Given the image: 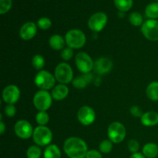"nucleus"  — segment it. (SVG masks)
<instances>
[{
	"label": "nucleus",
	"instance_id": "4",
	"mask_svg": "<svg viewBox=\"0 0 158 158\" xmlns=\"http://www.w3.org/2000/svg\"><path fill=\"white\" fill-rule=\"evenodd\" d=\"M55 76L46 70H41L35 75L34 82L38 88L42 90H49L55 86Z\"/></svg>",
	"mask_w": 158,
	"mask_h": 158
},
{
	"label": "nucleus",
	"instance_id": "11",
	"mask_svg": "<svg viewBox=\"0 0 158 158\" xmlns=\"http://www.w3.org/2000/svg\"><path fill=\"white\" fill-rule=\"evenodd\" d=\"M15 135L21 139H29L32 137L34 130L29 122L25 120H20L15 123L14 126Z\"/></svg>",
	"mask_w": 158,
	"mask_h": 158
},
{
	"label": "nucleus",
	"instance_id": "10",
	"mask_svg": "<svg viewBox=\"0 0 158 158\" xmlns=\"http://www.w3.org/2000/svg\"><path fill=\"white\" fill-rule=\"evenodd\" d=\"M107 23V15L104 12H99L91 15L88 20V26L94 32H100Z\"/></svg>",
	"mask_w": 158,
	"mask_h": 158
},
{
	"label": "nucleus",
	"instance_id": "18",
	"mask_svg": "<svg viewBox=\"0 0 158 158\" xmlns=\"http://www.w3.org/2000/svg\"><path fill=\"white\" fill-rule=\"evenodd\" d=\"M142 154L146 158H155L158 155V146L154 143H148L143 146Z\"/></svg>",
	"mask_w": 158,
	"mask_h": 158
},
{
	"label": "nucleus",
	"instance_id": "13",
	"mask_svg": "<svg viewBox=\"0 0 158 158\" xmlns=\"http://www.w3.org/2000/svg\"><path fill=\"white\" fill-rule=\"evenodd\" d=\"M20 97V89L15 85L11 84L4 88L2 91V100L7 104H14Z\"/></svg>",
	"mask_w": 158,
	"mask_h": 158
},
{
	"label": "nucleus",
	"instance_id": "34",
	"mask_svg": "<svg viewBox=\"0 0 158 158\" xmlns=\"http://www.w3.org/2000/svg\"><path fill=\"white\" fill-rule=\"evenodd\" d=\"M128 149L133 154L138 152L139 149H140V144H139L138 141L136 140H130L128 143Z\"/></svg>",
	"mask_w": 158,
	"mask_h": 158
},
{
	"label": "nucleus",
	"instance_id": "7",
	"mask_svg": "<svg viewBox=\"0 0 158 158\" xmlns=\"http://www.w3.org/2000/svg\"><path fill=\"white\" fill-rule=\"evenodd\" d=\"M126 134V128L120 122H113L108 127V137L114 143H121L125 139Z\"/></svg>",
	"mask_w": 158,
	"mask_h": 158
},
{
	"label": "nucleus",
	"instance_id": "22",
	"mask_svg": "<svg viewBox=\"0 0 158 158\" xmlns=\"http://www.w3.org/2000/svg\"><path fill=\"white\" fill-rule=\"evenodd\" d=\"M147 97L152 101H158V82H151L146 89Z\"/></svg>",
	"mask_w": 158,
	"mask_h": 158
},
{
	"label": "nucleus",
	"instance_id": "33",
	"mask_svg": "<svg viewBox=\"0 0 158 158\" xmlns=\"http://www.w3.org/2000/svg\"><path fill=\"white\" fill-rule=\"evenodd\" d=\"M4 112L8 117H13L16 114V108L13 104H7L5 106Z\"/></svg>",
	"mask_w": 158,
	"mask_h": 158
},
{
	"label": "nucleus",
	"instance_id": "2",
	"mask_svg": "<svg viewBox=\"0 0 158 158\" xmlns=\"http://www.w3.org/2000/svg\"><path fill=\"white\" fill-rule=\"evenodd\" d=\"M65 41L68 47L72 49H80L85 45L86 41V35L80 29H70L65 35Z\"/></svg>",
	"mask_w": 158,
	"mask_h": 158
},
{
	"label": "nucleus",
	"instance_id": "32",
	"mask_svg": "<svg viewBox=\"0 0 158 158\" xmlns=\"http://www.w3.org/2000/svg\"><path fill=\"white\" fill-rule=\"evenodd\" d=\"M73 56V50L72 48L66 47L63 49L61 52V58L65 61L71 60V58Z\"/></svg>",
	"mask_w": 158,
	"mask_h": 158
},
{
	"label": "nucleus",
	"instance_id": "5",
	"mask_svg": "<svg viewBox=\"0 0 158 158\" xmlns=\"http://www.w3.org/2000/svg\"><path fill=\"white\" fill-rule=\"evenodd\" d=\"M55 78L60 84H67L73 80V72L68 63H60L57 65L54 72Z\"/></svg>",
	"mask_w": 158,
	"mask_h": 158
},
{
	"label": "nucleus",
	"instance_id": "36",
	"mask_svg": "<svg viewBox=\"0 0 158 158\" xmlns=\"http://www.w3.org/2000/svg\"><path fill=\"white\" fill-rule=\"evenodd\" d=\"M86 158H103V157L100 151L97 150H91V151H88Z\"/></svg>",
	"mask_w": 158,
	"mask_h": 158
},
{
	"label": "nucleus",
	"instance_id": "8",
	"mask_svg": "<svg viewBox=\"0 0 158 158\" xmlns=\"http://www.w3.org/2000/svg\"><path fill=\"white\" fill-rule=\"evenodd\" d=\"M75 63L77 69L82 73H89L94 68V63L92 58L86 52H80L75 57Z\"/></svg>",
	"mask_w": 158,
	"mask_h": 158
},
{
	"label": "nucleus",
	"instance_id": "24",
	"mask_svg": "<svg viewBox=\"0 0 158 158\" xmlns=\"http://www.w3.org/2000/svg\"><path fill=\"white\" fill-rule=\"evenodd\" d=\"M114 4L121 12H127L130 10L133 6V0H114Z\"/></svg>",
	"mask_w": 158,
	"mask_h": 158
},
{
	"label": "nucleus",
	"instance_id": "21",
	"mask_svg": "<svg viewBox=\"0 0 158 158\" xmlns=\"http://www.w3.org/2000/svg\"><path fill=\"white\" fill-rule=\"evenodd\" d=\"M91 78H92V77H91L90 73H86L85 75L77 77V78L74 79L73 80V85L74 87L77 88V89H83L90 82Z\"/></svg>",
	"mask_w": 158,
	"mask_h": 158
},
{
	"label": "nucleus",
	"instance_id": "15",
	"mask_svg": "<svg viewBox=\"0 0 158 158\" xmlns=\"http://www.w3.org/2000/svg\"><path fill=\"white\" fill-rule=\"evenodd\" d=\"M37 32V26L32 22H28L23 25L19 30V35L23 40H30Z\"/></svg>",
	"mask_w": 158,
	"mask_h": 158
},
{
	"label": "nucleus",
	"instance_id": "14",
	"mask_svg": "<svg viewBox=\"0 0 158 158\" xmlns=\"http://www.w3.org/2000/svg\"><path fill=\"white\" fill-rule=\"evenodd\" d=\"M113 68V62L106 57H101L94 63V70L99 75L108 73Z\"/></svg>",
	"mask_w": 158,
	"mask_h": 158
},
{
	"label": "nucleus",
	"instance_id": "39",
	"mask_svg": "<svg viewBox=\"0 0 158 158\" xmlns=\"http://www.w3.org/2000/svg\"><path fill=\"white\" fill-rule=\"evenodd\" d=\"M156 1H157V2H158V0H156Z\"/></svg>",
	"mask_w": 158,
	"mask_h": 158
},
{
	"label": "nucleus",
	"instance_id": "3",
	"mask_svg": "<svg viewBox=\"0 0 158 158\" xmlns=\"http://www.w3.org/2000/svg\"><path fill=\"white\" fill-rule=\"evenodd\" d=\"M32 139L38 146H48L52 140V133L47 127L38 126L34 129Z\"/></svg>",
	"mask_w": 158,
	"mask_h": 158
},
{
	"label": "nucleus",
	"instance_id": "35",
	"mask_svg": "<svg viewBox=\"0 0 158 158\" xmlns=\"http://www.w3.org/2000/svg\"><path fill=\"white\" fill-rule=\"evenodd\" d=\"M130 112H131V114H132L134 117H140V118L143 114L141 108L138 106H136V105L131 106V109H130Z\"/></svg>",
	"mask_w": 158,
	"mask_h": 158
},
{
	"label": "nucleus",
	"instance_id": "6",
	"mask_svg": "<svg viewBox=\"0 0 158 158\" xmlns=\"http://www.w3.org/2000/svg\"><path fill=\"white\" fill-rule=\"evenodd\" d=\"M52 97L47 90L40 89L33 97V104L40 111H46L49 109L52 103Z\"/></svg>",
	"mask_w": 158,
	"mask_h": 158
},
{
	"label": "nucleus",
	"instance_id": "17",
	"mask_svg": "<svg viewBox=\"0 0 158 158\" xmlns=\"http://www.w3.org/2000/svg\"><path fill=\"white\" fill-rule=\"evenodd\" d=\"M140 122L145 127H154L158 124V113L148 111L140 117Z\"/></svg>",
	"mask_w": 158,
	"mask_h": 158
},
{
	"label": "nucleus",
	"instance_id": "31",
	"mask_svg": "<svg viewBox=\"0 0 158 158\" xmlns=\"http://www.w3.org/2000/svg\"><path fill=\"white\" fill-rule=\"evenodd\" d=\"M12 5V0H0V13H6L10 10Z\"/></svg>",
	"mask_w": 158,
	"mask_h": 158
},
{
	"label": "nucleus",
	"instance_id": "30",
	"mask_svg": "<svg viewBox=\"0 0 158 158\" xmlns=\"http://www.w3.org/2000/svg\"><path fill=\"white\" fill-rule=\"evenodd\" d=\"M37 26L43 30H47L52 26V22L47 17H43L37 21Z\"/></svg>",
	"mask_w": 158,
	"mask_h": 158
},
{
	"label": "nucleus",
	"instance_id": "26",
	"mask_svg": "<svg viewBox=\"0 0 158 158\" xmlns=\"http://www.w3.org/2000/svg\"><path fill=\"white\" fill-rule=\"evenodd\" d=\"M32 65L35 69L40 70L44 67L45 66V59L43 56L37 54L35 55L32 59Z\"/></svg>",
	"mask_w": 158,
	"mask_h": 158
},
{
	"label": "nucleus",
	"instance_id": "38",
	"mask_svg": "<svg viewBox=\"0 0 158 158\" xmlns=\"http://www.w3.org/2000/svg\"><path fill=\"white\" fill-rule=\"evenodd\" d=\"M5 131H6V126H5L4 123H3L2 120V117H1V121H0V134L2 135L4 134Z\"/></svg>",
	"mask_w": 158,
	"mask_h": 158
},
{
	"label": "nucleus",
	"instance_id": "20",
	"mask_svg": "<svg viewBox=\"0 0 158 158\" xmlns=\"http://www.w3.org/2000/svg\"><path fill=\"white\" fill-rule=\"evenodd\" d=\"M44 158H61V151L56 144H49L45 149L43 153Z\"/></svg>",
	"mask_w": 158,
	"mask_h": 158
},
{
	"label": "nucleus",
	"instance_id": "28",
	"mask_svg": "<svg viewBox=\"0 0 158 158\" xmlns=\"http://www.w3.org/2000/svg\"><path fill=\"white\" fill-rule=\"evenodd\" d=\"M129 21L133 26H140L143 25V17L139 12H134L130 15Z\"/></svg>",
	"mask_w": 158,
	"mask_h": 158
},
{
	"label": "nucleus",
	"instance_id": "37",
	"mask_svg": "<svg viewBox=\"0 0 158 158\" xmlns=\"http://www.w3.org/2000/svg\"><path fill=\"white\" fill-rule=\"evenodd\" d=\"M129 158H146V157H145V156L143 155L142 153L137 152V153H135V154H133Z\"/></svg>",
	"mask_w": 158,
	"mask_h": 158
},
{
	"label": "nucleus",
	"instance_id": "23",
	"mask_svg": "<svg viewBox=\"0 0 158 158\" xmlns=\"http://www.w3.org/2000/svg\"><path fill=\"white\" fill-rule=\"evenodd\" d=\"M145 14L150 19H156L158 18V2L150 3L145 9Z\"/></svg>",
	"mask_w": 158,
	"mask_h": 158
},
{
	"label": "nucleus",
	"instance_id": "29",
	"mask_svg": "<svg viewBox=\"0 0 158 158\" xmlns=\"http://www.w3.org/2000/svg\"><path fill=\"white\" fill-rule=\"evenodd\" d=\"M113 142L110 140H104L100 143L99 149L103 154H109L113 149Z\"/></svg>",
	"mask_w": 158,
	"mask_h": 158
},
{
	"label": "nucleus",
	"instance_id": "25",
	"mask_svg": "<svg viewBox=\"0 0 158 158\" xmlns=\"http://www.w3.org/2000/svg\"><path fill=\"white\" fill-rule=\"evenodd\" d=\"M35 121L40 126H46L49 121V116L46 111H39L35 116Z\"/></svg>",
	"mask_w": 158,
	"mask_h": 158
},
{
	"label": "nucleus",
	"instance_id": "27",
	"mask_svg": "<svg viewBox=\"0 0 158 158\" xmlns=\"http://www.w3.org/2000/svg\"><path fill=\"white\" fill-rule=\"evenodd\" d=\"M41 154V149L38 145H32L29 147L26 151V156L28 158H40Z\"/></svg>",
	"mask_w": 158,
	"mask_h": 158
},
{
	"label": "nucleus",
	"instance_id": "12",
	"mask_svg": "<svg viewBox=\"0 0 158 158\" xmlns=\"http://www.w3.org/2000/svg\"><path fill=\"white\" fill-rule=\"evenodd\" d=\"M77 119L81 124L89 126L94 123L96 120L95 111L89 106H82L77 113Z\"/></svg>",
	"mask_w": 158,
	"mask_h": 158
},
{
	"label": "nucleus",
	"instance_id": "19",
	"mask_svg": "<svg viewBox=\"0 0 158 158\" xmlns=\"http://www.w3.org/2000/svg\"><path fill=\"white\" fill-rule=\"evenodd\" d=\"M65 43H66V41L64 39L58 34L52 35L49 40V46L54 50H61L64 47Z\"/></svg>",
	"mask_w": 158,
	"mask_h": 158
},
{
	"label": "nucleus",
	"instance_id": "1",
	"mask_svg": "<svg viewBox=\"0 0 158 158\" xmlns=\"http://www.w3.org/2000/svg\"><path fill=\"white\" fill-rule=\"evenodd\" d=\"M63 151L69 158H86L88 148L83 139L72 137L65 140Z\"/></svg>",
	"mask_w": 158,
	"mask_h": 158
},
{
	"label": "nucleus",
	"instance_id": "16",
	"mask_svg": "<svg viewBox=\"0 0 158 158\" xmlns=\"http://www.w3.org/2000/svg\"><path fill=\"white\" fill-rule=\"evenodd\" d=\"M69 94V88L65 84H59L56 85L52 89L51 95L52 99L57 101L64 100Z\"/></svg>",
	"mask_w": 158,
	"mask_h": 158
},
{
	"label": "nucleus",
	"instance_id": "9",
	"mask_svg": "<svg viewBox=\"0 0 158 158\" xmlns=\"http://www.w3.org/2000/svg\"><path fill=\"white\" fill-rule=\"evenodd\" d=\"M141 32L143 36L151 41L158 40V20L148 19L143 23Z\"/></svg>",
	"mask_w": 158,
	"mask_h": 158
}]
</instances>
